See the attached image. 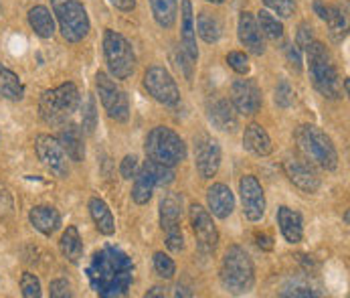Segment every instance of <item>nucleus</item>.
<instances>
[{
	"mask_svg": "<svg viewBox=\"0 0 350 298\" xmlns=\"http://www.w3.org/2000/svg\"><path fill=\"white\" fill-rule=\"evenodd\" d=\"M88 207H90V215H92V219H94L101 236H113L116 234V219H113L107 203L100 197H92Z\"/></svg>",
	"mask_w": 350,
	"mask_h": 298,
	"instance_id": "nucleus-27",
	"label": "nucleus"
},
{
	"mask_svg": "<svg viewBox=\"0 0 350 298\" xmlns=\"http://www.w3.org/2000/svg\"><path fill=\"white\" fill-rule=\"evenodd\" d=\"M219 278L229 295L241 297L251 293L255 286V266L247 249L241 246H229L221 260Z\"/></svg>",
	"mask_w": 350,
	"mask_h": 298,
	"instance_id": "nucleus-3",
	"label": "nucleus"
},
{
	"mask_svg": "<svg viewBox=\"0 0 350 298\" xmlns=\"http://www.w3.org/2000/svg\"><path fill=\"white\" fill-rule=\"evenodd\" d=\"M237 114L241 116H255L261 105H263V96L259 86L253 79H237L231 86V99Z\"/></svg>",
	"mask_w": 350,
	"mask_h": 298,
	"instance_id": "nucleus-16",
	"label": "nucleus"
},
{
	"mask_svg": "<svg viewBox=\"0 0 350 298\" xmlns=\"http://www.w3.org/2000/svg\"><path fill=\"white\" fill-rule=\"evenodd\" d=\"M243 149L255 156H269L273 145H271L267 130L261 124H250L245 126V132H243Z\"/></svg>",
	"mask_w": 350,
	"mask_h": 298,
	"instance_id": "nucleus-26",
	"label": "nucleus"
},
{
	"mask_svg": "<svg viewBox=\"0 0 350 298\" xmlns=\"http://www.w3.org/2000/svg\"><path fill=\"white\" fill-rule=\"evenodd\" d=\"M189 217H191V225H193V234L197 238V246L202 253H213L217 244H219V232L217 225L213 221L211 211H206L202 205L195 203L189 209Z\"/></svg>",
	"mask_w": 350,
	"mask_h": 298,
	"instance_id": "nucleus-13",
	"label": "nucleus"
},
{
	"mask_svg": "<svg viewBox=\"0 0 350 298\" xmlns=\"http://www.w3.org/2000/svg\"><path fill=\"white\" fill-rule=\"evenodd\" d=\"M195 31L200 35V39L204 43H217L223 35V23L219 21L217 14H211L206 10H202L197 18V27Z\"/></svg>",
	"mask_w": 350,
	"mask_h": 298,
	"instance_id": "nucleus-33",
	"label": "nucleus"
},
{
	"mask_svg": "<svg viewBox=\"0 0 350 298\" xmlns=\"http://www.w3.org/2000/svg\"><path fill=\"white\" fill-rule=\"evenodd\" d=\"M29 221L37 232H41L43 236L51 238L61 227V213L51 205H37V207L31 209Z\"/></svg>",
	"mask_w": 350,
	"mask_h": 298,
	"instance_id": "nucleus-25",
	"label": "nucleus"
},
{
	"mask_svg": "<svg viewBox=\"0 0 350 298\" xmlns=\"http://www.w3.org/2000/svg\"><path fill=\"white\" fill-rule=\"evenodd\" d=\"M88 278L98 297H126L134 282V262L120 248L103 246L90 260Z\"/></svg>",
	"mask_w": 350,
	"mask_h": 298,
	"instance_id": "nucleus-1",
	"label": "nucleus"
},
{
	"mask_svg": "<svg viewBox=\"0 0 350 298\" xmlns=\"http://www.w3.org/2000/svg\"><path fill=\"white\" fill-rule=\"evenodd\" d=\"M269 10H273L282 18H290L296 14V0H261Z\"/></svg>",
	"mask_w": 350,
	"mask_h": 298,
	"instance_id": "nucleus-37",
	"label": "nucleus"
},
{
	"mask_svg": "<svg viewBox=\"0 0 350 298\" xmlns=\"http://www.w3.org/2000/svg\"><path fill=\"white\" fill-rule=\"evenodd\" d=\"M96 88H98V96H100L101 105L107 114L109 120L126 124L130 120V98L124 90L118 88V84L113 82V77H109L107 73L98 71L96 73Z\"/></svg>",
	"mask_w": 350,
	"mask_h": 298,
	"instance_id": "nucleus-10",
	"label": "nucleus"
},
{
	"mask_svg": "<svg viewBox=\"0 0 350 298\" xmlns=\"http://www.w3.org/2000/svg\"><path fill=\"white\" fill-rule=\"evenodd\" d=\"M103 59L107 65V71L113 79H128L136 71V53L132 43L118 31L105 29L103 39Z\"/></svg>",
	"mask_w": 350,
	"mask_h": 298,
	"instance_id": "nucleus-7",
	"label": "nucleus"
},
{
	"mask_svg": "<svg viewBox=\"0 0 350 298\" xmlns=\"http://www.w3.org/2000/svg\"><path fill=\"white\" fill-rule=\"evenodd\" d=\"M29 25L41 39H51L55 35V18L49 8L43 4H37L29 10Z\"/></svg>",
	"mask_w": 350,
	"mask_h": 298,
	"instance_id": "nucleus-29",
	"label": "nucleus"
},
{
	"mask_svg": "<svg viewBox=\"0 0 350 298\" xmlns=\"http://www.w3.org/2000/svg\"><path fill=\"white\" fill-rule=\"evenodd\" d=\"M318 295H320V293H316V290L312 288V284L301 282V280H292L290 286H286V288L280 293V297H318Z\"/></svg>",
	"mask_w": 350,
	"mask_h": 298,
	"instance_id": "nucleus-40",
	"label": "nucleus"
},
{
	"mask_svg": "<svg viewBox=\"0 0 350 298\" xmlns=\"http://www.w3.org/2000/svg\"><path fill=\"white\" fill-rule=\"evenodd\" d=\"M98 126V105H96V98L90 96L85 101V110H83V130L88 134H92Z\"/></svg>",
	"mask_w": 350,
	"mask_h": 298,
	"instance_id": "nucleus-41",
	"label": "nucleus"
},
{
	"mask_svg": "<svg viewBox=\"0 0 350 298\" xmlns=\"http://www.w3.org/2000/svg\"><path fill=\"white\" fill-rule=\"evenodd\" d=\"M183 207H185V199L180 193H164L158 205V213H160V227L162 232H174V229H183L180 221H183Z\"/></svg>",
	"mask_w": 350,
	"mask_h": 298,
	"instance_id": "nucleus-19",
	"label": "nucleus"
},
{
	"mask_svg": "<svg viewBox=\"0 0 350 298\" xmlns=\"http://www.w3.org/2000/svg\"><path fill=\"white\" fill-rule=\"evenodd\" d=\"M35 152L39 156V160L45 164V169L51 175L59 177V179H67L69 177V162H67V154L61 149L59 140L51 134H39L35 138Z\"/></svg>",
	"mask_w": 350,
	"mask_h": 298,
	"instance_id": "nucleus-12",
	"label": "nucleus"
},
{
	"mask_svg": "<svg viewBox=\"0 0 350 298\" xmlns=\"http://www.w3.org/2000/svg\"><path fill=\"white\" fill-rule=\"evenodd\" d=\"M330 29V37L334 43H342L349 33V6H332L328 10V16L324 21Z\"/></svg>",
	"mask_w": 350,
	"mask_h": 298,
	"instance_id": "nucleus-30",
	"label": "nucleus"
},
{
	"mask_svg": "<svg viewBox=\"0 0 350 298\" xmlns=\"http://www.w3.org/2000/svg\"><path fill=\"white\" fill-rule=\"evenodd\" d=\"M144 152L154 162H160V164L174 169L176 164L187 160L189 149H187V142L183 140V136L178 132H174L168 126H156L146 136Z\"/></svg>",
	"mask_w": 350,
	"mask_h": 298,
	"instance_id": "nucleus-6",
	"label": "nucleus"
},
{
	"mask_svg": "<svg viewBox=\"0 0 350 298\" xmlns=\"http://www.w3.org/2000/svg\"><path fill=\"white\" fill-rule=\"evenodd\" d=\"M21 293L25 298H39L43 293H41V282L35 274L31 272H25L21 276Z\"/></svg>",
	"mask_w": 350,
	"mask_h": 298,
	"instance_id": "nucleus-38",
	"label": "nucleus"
},
{
	"mask_svg": "<svg viewBox=\"0 0 350 298\" xmlns=\"http://www.w3.org/2000/svg\"><path fill=\"white\" fill-rule=\"evenodd\" d=\"M206 2H213V4H223L225 0H206Z\"/></svg>",
	"mask_w": 350,
	"mask_h": 298,
	"instance_id": "nucleus-51",
	"label": "nucleus"
},
{
	"mask_svg": "<svg viewBox=\"0 0 350 298\" xmlns=\"http://www.w3.org/2000/svg\"><path fill=\"white\" fill-rule=\"evenodd\" d=\"M195 166L200 179H213L221 166V147L217 138L202 132L195 136Z\"/></svg>",
	"mask_w": 350,
	"mask_h": 298,
	"instance_id": "nucleus-14",
	"label": "nucleus"
},
{
	"mask_svg": "<svg viewBox=\"0 0 350 298\" xmlns=\"http://www.w3.org/2000/svg\"><path fill=\"white\" fill-rule=\"evenodd\" d=\"M0 98L10 101H21L25 98V84L14 71L4 65H0Z\"/></svg>",
	"mask_w": 350,
	"mask_h": 298,
	"instance_id": "nucleus-31",
	"label": "nucleus"
},
{
	"mask_svg": "<svg viewBox=\"0 0 350 298\" xmlns=\"http://www.w3.org/2000/svg\"><path fill=\"white\" fill-rule=\"evenodd\" d=\"M306 55H308V73H310V82L314 90L326 99L340 98L342 96L340 75L326 45L320 41H312L306 47Z\"/></svg>",
	"mask_w": 350,
	"mask_h": 298,
	"instance_id": "nucleus-2",
	"label": "nucleus"
},
{
	"mask_svg": "<svg viewBox=\"0 0 350 298\" xmlns=\"http://www.w3.org/2000/svg\"><path fill=\"white\" fill-rule=\"evenodd\" d=\"M294 99H296L294 88L290 86L288 79H282V82L275 86V92H273V101H275V105L286 110V108H290V105L294 103Z\"/></svg>",
	"mask_w": 350,
	"mask_h": 298,
	"instance_id": "nucleus-36",
	"label": "nucleus"
},
{
	"mask_svg": "<svg viewBox=\"0 0 350 298\" xmlns=\"http://www.w3.org/2000/svg\"><path fill=\"white\" fill-rule=\"evenodd\" d=\"M255 240H257V246L261 249H265V251L273 249V240H271V236H267V234H255Z\"/></svg>",
	"mask_w": 350,
	"mask_h": 298,
	"instance_id": "nucleus-47",
	"label": "nucleus"
},
{
	"mask_svg": "<svg viewBox=\"0 0 350 298\" xmlns=\"http://www.w3.org/2000/svg\"><path fill=\"white\" fill-rule=\"evenodd\" d=\"M237 35H239V41L245 49L253 53V55H263L265 53V41H263V35L257 27V21L255 16L243 10L239 14V27H237Z\"/></svg>",
	"mask_w": 350,
	"mask_h": 298,
	"instance_id": "nucleus-21",
	"label": "nucleus"
},
{
	"mask_svg": "<svg viewBox=\"0 0 350 298\" xmlns=\"http://www.w3.org/2000/svg\"><path fill=\"white\" fill-rule=\"evenodd\" d=\"M206 116H208V122L221 130V132H235L239 128V118H237V112L233 108V103L229 99L219 98L208 101L206 105Z\"/></svg>",
	"mask_w": 350,
	"mask_h": 298,
	"instance_id": "nucleus-18",
	"label": "nucleus"
},
{
	"mask_svg": "<svg viewBox=\"0 0 350 298\" xmlns=\"http://www.w3.org/2000/svg\"><path fill=\"white\" fill-rule=\"evenodd\" d=\"M180 41H183V51L195 63L199 59V47H197L195 12L191 0H180Z\"/></svg>",
	"mask_w": 350,
	"mask_h": 298,
	"instance_id": "nucleus-20",
	"label": "nucleus"
},
{
	"mask_svg": "<svg viewBox=\"0 0 350 298\" xmlns=\"http://www.w3.org/2000/svg\"><path fill=\"white\" fill-rule=\"evenodd\" d=\"M164 290H166L164 286H152L150 290L146 293V298H152V297H164V295H166Z\"/></svg>",
	"mask_w": 350,
	"mask_h": 298,
	"instance_id": "nucleus-50",
	"label": "nucleus"
},
{
	"mask_svg": "<svg viewBox=\"0 0 350 298\" xmlns=\"http://www.w3.org/2000/svg\"><path fill=\"white\" fill-rule=\"evenodd\" d=\"M53 14L59 23V31L65 41L79 43L90 35V16L79 0H65L53 6Z\"/></svg>",
	"mask_w": 350,
	"mask_h": 298,
	"instance_id": "nucleus-8",
	"label": "nucleus"
},
{
	"mask_svg": "<svg viewBox=\"0 0 350 298\" xmlns=\"http://www.w3.org/2000/svg\"><path fill=\"white\" fill-rule=\"evenodd\" d=\"M227 63L239 75H247L250 73V57L243 51H231V53H227Z\"/></svg>",
	"mask_w": 350,
	"mask_h": 298,
	"instance_id": "nucleus-39",
	"label": "nucleus"
},
{
	"mask_svg": "<svg viewBox=\"0 0 350 298\" xmlns=\"http://www.w3.org/2000/svg\"><path fill=\"white\" fill-rule=\"evenodd\" d=\"M284 173L290 179V183L294 187H298L301 193H306V195L316 193L320 189V185H322L320 175L316 173L314 164L308 162L306 158H288L284 162Z\"/></svg>",
	"mask_w": 350,
	"mask_h": 298,
	"instance_id": "nucleus-17",
	"label": "nucleus"
},
{
	"mask_svg": "<svg viewBox=\"0 0 350 298\" xmlns=\"http://www.w3.org/2000/svg\"><path fill=\"white\" fill-rule=\"evenodd\" d=\"M144 90L162 105L174 108L180 101V90L170 75V71L162 65H150L144 71Z\"/></svg>",
	"mask_w": 350,
	"mask_h": 298,
	"instance_id": "nucleus-11",
	"label": "nucleus"
},
{
	"mask_svg": "<svg viewBox=\"0 0 350 298\" xmlns=\"http://www.w3.org/2000/svg\"><path fill=\"white\" fill-rule=\"evenodd\" d=\"M49 297L51 298H69L73 297L71 293V284L65 278H57L49 284Z\"/></svg>",
	"mask_w": 350,
	"mask_h": 298,
	"instance_id": "nucleus-43",
	"label": "nucleus"
},
{
	"mask_svg": "<svg viewBox=\"0 0 350 298\" xmlns=\"http://www.w3.org/2000/svg\"><path fill=\"white\" fill-rule=\"evenodd\" d=\"M296 147L304 158L324 171H334L338 166V150L332 138L316 124H301L294 132Z\"/></svg>",
	"mask_w": 350,
	"mask_h": 298,
	"instance_id": "nucleus-4",
	"label": "nucleus"
},
{
	"mask_svg": "<svg viewBox=\"0 0 350 298\" xmlns=\"http://www.w3.org/2000/svg\"><path fill=\"white\" fill-rule=\"evenodd\" d=\"M206 203H208V211L219 217V219H227L233 209H235V197L233 191L225 185V183H213L206 191Z\"/></svg>",
	"mask_w": 350,
	"mask_h": 298,
	"instance_id": "nucleus-22",
	"label": "nucleus"
},
{
	"mask_svg": "<svg viewBox=\"0 0 350 298\" xmlns=\"http://www.w3.org/2000/svg\"><path fill=\"white\" fill-rule=\"evenodd\" d=\"M138 169H140V162H138V156H136V154H126L124 160L120 162V175H122L126 181H132V179L136 177Z\"/></svg>",
	"mask_w": 350,
	"mask_h": 298,
	"instance_id": "nucleus-42",
	"label": "nucleus"
},
{
	"mask_svg": "<svg viewBox=\"0 0 350 298\" xmlns=\"http://www.w3.org/2000/svg\"><path fill=\"white\" fill-rule=\"evenodd\" d=\"M79 101H81V94L73 82L61 84L53 90L43 92L39 99V116L49 126H61L77 112Z\"/></svg>",
	"mask_w": 350,
	"mask_h": 298,
	"instance_id": "nucleus-5",
	"label": "nucleus"
},
{
	"mask_svg": "<svg viewBox=\"0 0 350 298\" xmlns=\"http://www.w3.org/2000/svg\"><path fill=\"white\" fill-rule=\"evenodd\" d=\"M59 2H65V0H51V6H55V4H59Z\"/></svg>",
	"mask_w": 350,
	"mask_h": 298,
	"instance_id": "nucleus-52",
	"label": "nucleus"
},
{
	"mask_svg": "<svg viewBox=\"0 0 350 298\" xmlns=\"http://www.w3.org/2000/svg\"><path fill=\"white\" fill-rule=\"evenodd\" d=\"M152 16L162 29H172L178 16V0H148Z\"/></svg>",
	"mask_w": 350,
	"mask_h": 298,
	"instance_id": "nucleus-32",
	"label": "nucleus"
},
{
	"mask_svg": "<svg viewBox=\"0 0 350 298\" xmlns=\"http://www.w3.org/2000/svg\"><path fill=\"white\" fill-rule=\"evenodd\" d=\"M255 21H257V27H259L263 37H267L273 43L284 41V25H282V21H278V16H273L267 10H259Z\"/></svg>",
	"mask_w": 350,
	"mask_h": 298,
	"instance_id": "nucleus-34",
	"label": "nucleus"
},
{
	"mask_svg": "<svg viewBox=\"0 0 350 298\" xmlns=\"http://www.w3.org/2000/svg\"><path fill=\"white\" fill-rule=\"evenodd\" d=\"M278 225L288 244H300L304 240V219L296 209L282 205L278 209Z\"/></svg>",
	"mask_w": 350,
	"mask_h": 298,
	"instance_id": "nucleus-23",
	"label": "nucleus"
},
{
	"mask_svg": "<svg viewBox=\"0 0 350 298\" xmlns=\"http://www.w3.org/2000/svg\"><path fill=\"white\" fill-rule=\"evenodd\" d=\"M239 197L245 219L261 221L265 215V193L255 175H243L239 179Z\"/></svg>",
	"mask_w": 350,
	"mask_h": 298,
	"instance_id": "nucleus-15",
	"label": "nucleus"
},
{
	"mask_svg": "<svg viewBox=\"0 0 350 298\" xmlns=\"http://www.w3.org/2000/svg\"><path fill=\"white\" fill-rule=\"evenodd\" d=\"M314 41V29L308 25V23H301L298 27V33H296V47L298 49H304Z\"/></svg>",
	"mask_w": 350,
	"mask_h": 298,
	"instance_id": "nucleus-45",
	"label": "nucleus"
},
{
	"mask_svg": "<svg viewBox=\"0 0 350 298\" xmlns=\"http://www.w3.org/2000/svg\"><path fill=\"white\" fill-rule=\"evenodd\" d=\"M109 2L122 12H132L136 8V0H109Z\"/></svg>",
	"mask_w": 350,
	"mask_h": 298,
	"instance_id": "nucleus-48",
	"label": "nucleus"
},
{
	"mask_svg": "<svg viewBox=\"0 0 350 298\" xmlns=\"http://www.w3.org/2000/svg\"><path fill=\"white\" fill-rule=\"evenodd\" d=\"M152 264H154V272H156L160 278H164V280H172V278H174V274H176V264H174V260H172L168 253L156 251L154 258H152Z\"/></svg>",
	"mask_w": 350,
	"mask_h": 298,
	"instance_id": "nucleus-35",
	"label": "nucleus"
},
{
	"mask_svg": "<svg viewBox=\"0 0 350 298\" xmlns=\"http://www.w3.org/2000/svg\"><path fill=\"white\" fill-rule=\"evenodd\" d=\"M174 171L172 166H166V164H160V162H154V160H146L136 177L132 179L134 181V187H132V199L136 205H146L150 203L152 195H154V189L156 187H168L170 183H174Z\"/></svg>",
	"mask_w": 350,
	"mask_h": 298,
	"instance_id": "nucleus-9",
	"label": "nucleus"
},
{
	"mask_svg": "<svg viewBox=\"0 0 350 298\" xmlns=\"http://www.w3.org/2000/svg\"><path fill=\"white\" fill-rule=\"evenodd\" d=\"M286 57H288V63H290V67L296 71V73H300L301 71V53L300 49L296 47V45H288L286 47Z\"/></svg>",
	"mask_w": 350,
	"mask_h": 298,
	"instance_id": "nucleus-46",
	"label": "nucleus"
},
{
	"mask_svg": "<svg viewBox=\"0 0 350 298\" xmlns=\"http://www.w3.org/2000/svg\"><path fill=\"white\" fill-rule=\"evenodd\" d=\"M65 150L67 158L73 162H81L85 158V145H83V132L75 124H67L57 136H55Z\"/></svg>",
	"mask_w": 350,
	"mask_h": 298,
	"instance_id": "nucleus-24",
	"label": "nucleus"
},
{
	"mask_svg": "<svg viewBox=\"0 0 350 298\" xmlns=\"http://www.w3.org/2000/svg\"><path fill=\"white\" fill-rule=\"evenodd\" d=\"M164 242H166V248L174 253L183 251L185 249V236H183V229H174V232H166L164 234Z\"/></svg>",
	"mask_w": 350,
	"mask_h": 298,
	"instance_id": "nucleus-44",
	"label": "nucleus"
},
{
	"mask_svg": "<svg viewBox=\"0 0 350 298\" xmlns=\"http://www.w3.org/2000/svg\"><path fill=\"white\" fill-rule=\"evenodd\" d=\"M314 12L322 18V21H326V16H328V10H330V4H326V2H322V0H314Z\"/></svg>",
	"mask_w": 350,
	"mask_h": 298,
	"instance_id": "nucleus-49",
	"label": "nucleus"
},
{
	"mask_svg": "<svg viewBox=\"0 0 350 298\" xmlns=\"http://www.w3.org/2000/svg\"><path fill=\"white\" fill-rule=\"evenodd\" d=\"M59 248H61V253H63V258L67 262H71V264H79L81 262V258H83V242H81L79 229L75 225H67V229L61 236Z\"/></svg>",
	"mask_w": 350,
	"mask_h": 298,
	"instance_id": "nucleus-28",
	"label": "nucleus"
}]
</instances>
